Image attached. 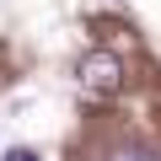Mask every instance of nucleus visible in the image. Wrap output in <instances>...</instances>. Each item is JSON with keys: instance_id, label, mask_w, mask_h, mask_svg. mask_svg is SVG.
<instances>
[{"instance_id": "nucleus-2", "label": "nucleus", "mask_w": 161, "mask_h": 161, "mask_svg": "<svg viewBox=\"0 0 161 161\" xmlns=\"http://www.w3.org/2000/svg\"><path fill=\"white\" fill-rule=\"evenodd\" d=\"M0 161H38V150H27V145H16V150H6Z\"/></svg>"}, {"instance_id": "nucleus-3", "label": "nucleus", "mask_w": 161, "mask_h": 161, "mask_svg": "<svg viewBox=\"0 0 161 161\" xmlns=\"http://www.w3.org/2000/svg\"><path fill=\"white\" fill-rule=\"evenodd\" d=\"M113 161H156V156H150V150H118Z\"/></svg>"}, {"instance_id": "nucleus-1", "label": "nucleus", "mask_w": 161, "mask_h": 161, "mask_svg": "<svg viewBox=\"0 0 161 161\" xmlns=\"http://www.w3.org/2000/svg\"><path fill=\"white\" fill-rule=\"evenodd\" d=\"M75 80H80L86 92H118V86H124V59L108 54V48H92V54H80Z\"/></svg>"}]
</instances>
